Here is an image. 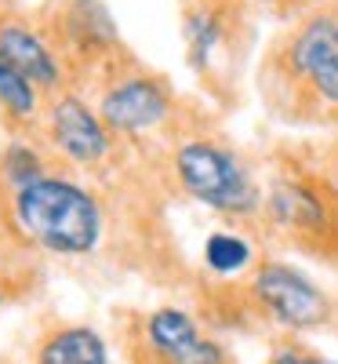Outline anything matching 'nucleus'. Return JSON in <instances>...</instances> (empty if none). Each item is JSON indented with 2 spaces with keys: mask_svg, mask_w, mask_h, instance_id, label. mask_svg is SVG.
<instances>
[{
  "mask_svg": "<svg viewBox=\"0 0 338 364\" xmlns=\"http://www.w3.org/2000/svg\"><path fill=\"white\" fill-rule=\"evenodd\" d=\"M48 102L51 99L33 80L0 58V128L4 135H40Z\"/></svg>",
  "mask_w": 338,
  "mask_h": 364,
  "instance_id": "f8f14e48",
  "label": "nucleus"
},
{
  "mask_svg": "<svg viewBox=\"0 0 338 364\" xmlns=\"http://www.w3.org/2000/svg\"><path fill=\"white\" fill-rule=\"evenodd\" d=\"M200 295V317L219 331H266L276 336L338 339V291L320 284L310 269L284 255H258V262L236 281L207 277Z\"/></svg>",
  "mask_w": 338,
  "mask_h": 364,
  "instance_id": "f03ea898",
  "label": "nucleus"
},
{
  "mask_svg": "<svg viewBox=\"0 0 338 364\" xmlns=\"http://www.w3.org/2000/svg\"><path fill=\"white\" fill-rule=\"evenodd\" d=\"M48 269L40 259H29L18 252H0V314L11 306H29L44 295Z\"/></svg>",
  "mask_w": 338,
  "mask_h": 364,
  "instance_id": "4468645a",
  "label": "nucleus"
},
{
  "mask_svg": "<svg viewBox=\"0 0 338 364\" xmlns=\"http://www.w3.org/2000/svg\"><path fill=\"white\" fill-rule=\"evenodd\" d=\"M0 58L11 63L18 73H26L48 99L62 95V91H73L70 77H66V66L58 63L55 48L40 33L33 15L0 11Z\"/></svg>",
  "mask_w": 338,
  "mask_h": 364,
  "instance_id": "9b49d317",
  "label": "nucleus"
},
{
  "mask_svg": "<svg viewBox=\"0 0 338 364\" xmlns=\"http://www.w3.org/2000/svg\"><path fill=\"white\" fill-rule=\"evenodd\" d=\"M29 15L55 48L58 63L66 66L70 87L80 95L120 58L131 55L106 0H40Z\"/></svg>",
  "mask_w": 338,
  "mask_h": 364,
  "instance_id": "0eeeda50",
  "label": "nucleus"
},
{
  "mask_svg": "<svg viewBox=\"0 0 338 364\" xmlns=\"http://www.w3.org/2000/svg\"><path fill=\"white\" fill-rule=\"evenodd\" d=\"M84 95L146 164L164 146V139L178 128V120L190 113V102L175 91V84L164 73L149 70L135 51L120 58Z\"/></svg>",
  "mask_w": 338,
  "mask_h": 364,
  "instance_id": "423d86ee",
  "label": "nucleus"
},
{
  "mask_svg": "<svg viewBox=\"0 0 338 364\" xmlns=\"http://www.w3.org/2000/svg\"><path fill=\"white\" fill-rule=\"evenodd\" d=\"M251 4H262L266 11H273L276 18H298L305 11H320V8H338V0H251Z\"/></svg>",
  "mask_w": 338,
  "mask_h": 364,
  "instance_id": "dca6fc26",
  "label": "nucleus"
},
{
  "mask_svg": "<svg viewBox=\"0 0 338 364\" xmlns=\"http://www.w3.org/2000/svg\"><path fill=\"white\" fill-rule=\"evenodd\" d=\"M22 364H116V360L109 339L95 324L66 314H40L29 328Z\"/></svg>",
  "mask_w": 338,
  "mask_h": 364,
  "instance_id": "9d476101",
  "label": "nucleus"
},
{
  "mask_svg": "<svg viewBox=\"0 0 338 364\" xmlns=\"http://www.w3.org/2000/svg\"><path fill=\"white\" fill-rule=\"evenodd\" d=\"M0 252H4V240H0Z\"/></svg>",
  "mask_w": 338,
  "mask_h": 364,
  "instance_id": "a211bd4d",
  "label": "nucleus"
},
{
  "mask_svg": "<svg viewBox=\"0 0 338 364\" xmlns=\"http://www.w3.org/2000/svg\"><path fill=\"white\" fill-rule=\"evenodd\" d=\"M120 357L124 364H240L197 310L175 302L135 310L120 321Z\"/></svg>",
  "mask_w": 338,
  "mask_h": 364,
  "instance_id": "1a4fd4ad",
  "label": "nucleus"
},
{
  "mask_svg": "<svg viewBox=\"0 0 338 364\" xmlns=\"http://www.w3.org/2000/svg\"><path fill=\"white\" fill-rule=\"evenodd\" d=\"M258 237L338 277V171L310 146L273 149L262 171Z\"/></svg>",
  "mask_w": 338,
  "mask_h": 364,
  "instance_id": "39448f33",
  "label": "nucleus"
},
{
  "mask_svg": "<svg viewBox=\"0 0 338 364\" xmlns=\"http://www.w3.org/2000/svg\"><path fill=\"white\" fill-rule=\"evenodd\" d=\"M120 237V219L106 193L73 168L48 171L26 186L0 190V240L4 252L48 262H91Z\"/></svg>",
  "mask_w": 338,
  "mask_h": 364,
  "instance_id": "f257e3e1",
  "label": "nucleus"
},
{
  "mask_svg": "<svg viewBox=\"0 0 338 364\" xmlns=\"http://www.w3.org/2000/svg\"><path fill=\"white\" fill-rule=\"evenodd\" d=\"M251 37V0H182L186 63L214 99L236 91Z\"/></svg>",
  "mask_w": 338,
  "mask_h": 364,
  "instance_id": "6e6552de",
  "label": "nucleus"
},
{
  "mask_svg": "<svg viewBox=\"0 0 338 364\" xmlns=\"http://www.w3.org/2000/svg\"><path fill=\"white\" fill-rule=\"evenodd\" d=\"M0 364H15V360H8V357H0Z\"/></svg>",
  "mask_w": 338,
  "mask_h": 364,
  "instance_id": "f3484780",
  "label": "nucleus"
},
{
  "mask_svg": "<svg viewBox=\"0 0 338 364\" xmlns=\"http://www.w3.org/2000/svg\"><path fill=\"white\" fill-rule=\"evenodd\" d=\"M266 113L291 128H338V8L288 18L258 55Z\"/></svg>",
  "mask_w": 338,
  "mask_h": 364,
  "instance_id": "20e7f679",
  "label": "nucleus"
},
{
  "mask_svg": "<svg viewBox=\"0 0 338 364\" xmlns=\"http://www.w3.org/2000/svg\"><path fill=\"white\" fill-rule=\"evenodd\" d=\"M258 248L255 240L248 237V230H214L207 240H204V269L211 273L214 281H236L244 277L255 262H258Z\"/></svg>",
  "mask_w": 338,
  "mask_h": 364,
  "instance_id": "ddd939ff",
  "label": "nucleus"
},
{
  "mask_svg": "<svg viewBox=\"0 0 338 364\" xmlns=\"http://www.w3.org/2000/svg\"><path fill=\"white\" fill-rule=\"evenodd\" d=\"M149 171L157 175L164 197L193 200L226 226L258 233L262 171L204 109L190 106L178 128L149 157Z\"/></svg>",
  "mask_w": 338,
  "mask_h": 364,
  "instance_id": "7ed1b4c3",
  "label": "nucleus"
},
{
  "mask_svg": "<svg viewBox=\"0 0 338 364\" xmlns=\"http://www.w3.org/2000/svg\"><path fill=\"white\" fill-rule=\"evenodd\" d=\"M262 364H338L331 360L320 346H313L310 339H298V336H276L269 339L266 360Z\"/></svg>",
  "mask_w": 338,
  "mask_h": 364,
  "instance_id": "2eb2a0df",
  "label": "nucleus"
}]
</instances>
